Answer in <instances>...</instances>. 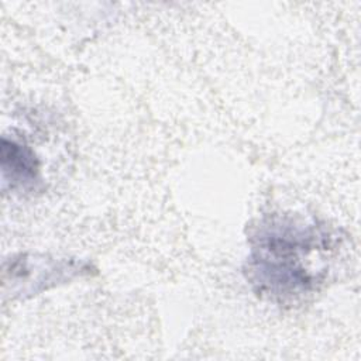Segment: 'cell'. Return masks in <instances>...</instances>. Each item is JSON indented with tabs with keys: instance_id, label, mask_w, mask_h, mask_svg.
Here are the masks:
<instances>
[{
	"instance_id": "1",
	"label": "cell",
	"mask_w": 361,
	"mask_h": 361,
	"mask_svg": "<svg viewBox=\"0 0 361 361\" xmlns=\"http://www.w3.org/2000/svg\"><path fill=\"white\" fill-rule=\"evenodd\" d=\"M331 237L324 226L292 214H271L254 227L245 276L252 289L276 303H292L323 282Z\"/></svg>"
},
{
	"instance_id": "2",
	"label": "cell",
	"mask_w": 361,
	"mask_h": 361,
	"mask_svg": "<svg viewBox=\"0 0 361 361\" xmlns=\"http://www.w3.org/2000/svg\"><path fill=\"white\" fill-rule=\"evenodd\" d=\"M92 265L82 259L18 254L3 265V293L11 299H25L49 288L89 275Z\"/></svg>"
},
{
	"instance_id": "3",
	"label": "cell",
	"mask_w": 361,
	"mask_h": 361,
	"mask_svg": "<svg viewBox=\"0 0 361 361\" xmlns=\"http://www.w3.org/2000/svg\"><path fill=\"white\" fill-rule=\"evenodd\" d=\"M0 162L3 186L11 190H27L39 180V161L35 152L14 138H1Z\"/></svg>"
}]
</instances>
